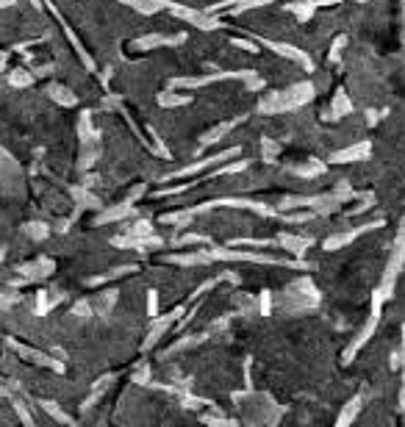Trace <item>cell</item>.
Here are the masks:
<instances>
[{
  "label": "cell",
  "instance_id": "cell-22",
  "mask_svg": "<svg viewBox=\"0 0 405 427\" xmlns=\"http://www.w3.org/2000/svg\"><path fill=\"white\" fill-rule=\"evenodd\" d=\"M131 211H134V209L125 203V206H120V209H111L108 214H103V216H100V222H108V219H122V216H128Z\"/></svg>",
  "mask_w": 405,
  "mask_h": 427
},
{
  "label": "cell",
  "instance_id": "cell-8",
  "mask_svg": "<svg viewBox=\"0 0 405 427\" xmlns=\"http://www.w3.org/2000/svg\"><path fill=\"white\" fill-rule=\"evenodd\" d=\"M383 300H386V297H383L381 291H375V300H372V314H369V322H367V328H364V330L358 333V339H355V342H353V344H350V347L344 350V363H350V360L355 358V353H358V350H361V347H364V344L369 342V336L375 333V328H378V316H381V305H383Z\"/></svg>",
  "mask_w": 405,
  "mask_h": 427
},
{
  "label": "cell",
  "instance_id": "cell-4",
  "mask_svg": "<svg viewBox=\"0 0 405 427\" xmlns=\"http://www.w3.org/2000/svg\"><path fill=\"white\" fill-rule=\"evenodd\" d=\"M405 261V216L400 222V230H397V239H395V253H392V261H389V270H386V278H383V286L378 288L386 300L392 297V288H395V281L400 275V267Z\"/></svg>",
  "mask_w": 405,
  "mask_h": 427
},
{
  "label": "cell",
  "instance_id": "cell-17",
  "mask_svg": "<svg viewBox=\"0 0 405 427\" xmlns=\"http://www.w3.org/2000/svg\"><path fill=\"white\" fill-rule=\"evenodd\" d=\"M361 402H364V394H355L350 402H347V408L339 414V425H350V422H355V416H358V411H361Z\"/></svg>",
  "mask_w": 405,
  "mask_h": 427
},
{
  "label": "cell",
  "instance_id": "cell-28",
  "mask_svg": "<svg viewBox=\"0 0 405 427\" xmlns=\"http://www.w3.org/2000/svg\"><path fill=\"white\" fill-rule=\"evenodd\" d=\"M269 302H272V297H269V291H261V314H264V316L269 314Z\"/></svg>",
  "mask_w": 405,
  "mask_h": 427
},
{
  "label": "cell",
  "instance_id": "cell-31",
  "mask_svg": "<svg viewBox=\"0 0 405 427\" xmlns=\"http://www.w3.org/2000/svg\"><path fill=\"white\" fill-rule=\"evenodd\" d=\"M358 3H367V0H358Z\"/></svg>",
  "mask_w": 405,
  "mask_h": 427
},
{
  "label": "cell",
  "instance_id": "cell-23",
  "mask_svg": "<svg viewBox=\"0 0 405 427\" xmlns=\"http://www.w3.org/2000/svg\"><path fill=\"white\" fill-rule=\"evenodd\" d=\"M131 230V236H150L153 233V227H150V222L148 219H142V222H136L134 227H128Z\"/></svg>",
  "mask_w": 405,
  "mask_h": 427
},
{
  "label": "cell",
  "instance_id": "cell-27",
  "mask_svg": "<svg viewBox=\"0 0 405 427\" xmlns=\"http://www.w3.org/2000/svg\"><path fill=\"white\" fill-rule=\"evenodd\" d=\"M148 314H150V319L159 316V294L156 291H150V297H148Z\"/></svg>",
  "mask_w": 405,
  "mask_h": 427
},
{
  "label": "cell",
  "instance_id": "cell-11",
  "mask_svg": "<svg viewBox=\"0 0 405 427\" xmlns=\"http://www.w3.org/2000/svg\"><path fill=\"white\" fill-rule=\"evenodd\" d=\"M275 244L278 247H283L286 253H292V255H306V250L311 247V239H306V236H294V233H289V230H283V233H278V239H275Z\"/></svg>",
  "mask_w": 405,
  "mask_h": 427
},
{
  "label": "cell",
  "instance_id": "cell-20",
  "mask_svg": "<svg viewBox=\"0 0 405 427\" xmlns=\"http://www.w3.org/2000/svg\"><path fill=\"white\" fill-rule=\"evenodd\" d=\"M192 216H194V214H192V211H180V214H162V222H164V225H183V227H186V225H189V222H192Z\"/></svg>",
  "mask_w": 405,
  "mask_h": 427
},
{
  "label": "cell",
  "instance_id": "cell-25",
  "mask_svg": "<svg viewBox=\"0 0 405 427\" xmlns=\"http://www.w3.org/2000/svg\"><path fill=\"white\" fill-rule=\"evenodd\" d=\"M234 48H242L247 53H258V42L255 39H231Z\"/></svg>",
  "mask_w": 405,
  "mask_h": 427
},
{
  "label": "cell",
  "instance_id": "cell-3",
  "mask_svg": "<svg viewBox=\"0 0 405 427\" xmlns=\"http://www.w3.org/2000/svg\"><path fill=\"white\" fill-rule=\"evenodd\" d=\"M211 261H255V264H283V267H306L303 261H283L275 255H264V253H239L234 247H211L208 250Z\"/></svg>",
  "mask_w": 405,
  "mask_h": 427
},
{
  "label": "cell",
  "instance_id": "cell-6",
  "mask_svg": "<svg viewBox=\"0 0 405 427\" xmlns=\"http://www.w3.org/2000/svg\"><path fill=\"white\" fill-rule=\"evenodd\" d=\"M258 45H267L275 56H283V59H289V62H294V64H300L306 72H314V62L308 59V53L306 50H300V48H294V45H289V42H275V39H264V36H253Z\"/></svg>",
  "mask_w": 405,
  "mask_h": 427
},
{
  "label": "cell",
  "instance_id": "cell-9",
  "mask_svg": "<svg viewBox=\"0 0 405 427\" xmlns=\"http://www.w3.org/2000/svg\"><path fill=\"white\" fill-rule=\"evenodd\" d=\"M378 227H383V222H372V225H361V227H355V230H344V233H333V236H327L325 239V250L327 253H333V250H341V247H347V244H353L358 236H364V233H369V230H378Z\"/></svg>",
  "mask_w": 405,
  "mask_h": 427
},
{
  "label": "cell",
  "instance_id": "cell-21",
  "mask_svg": "<svg viewBox=\"0 0 405 427\" xmlns=\"http://www.w3.org/2000/svg\"><path fill=\"white\" fill-rule=\"evenodd\" d=\"M292 172H294V175H300V178H314V175H322L325 164L314 161V164H308V167H294Z\"/></svg>",
  "mask_w": 405,
  "mask_h": 427
},
{
  "label": "cell",
  "instance_id": "cell-26",
  "mask_svg": "<svg viewBox=\"0 0 405 427\" xmlns=\"http://www.w3.org/2000/svg\"><path fill=\"white\" fill-rule=\"evenodd\" d=\"M347 45V36H336L333 39V48H330V62H339V50Z\"/></svg>",
  "mask_w": 405,
  "mask_h": 427
},
{
  "label": "cell",
  "instance_id": "cell-10",
  "mask_svg": "<svg viewBox=\"0 0 405 427\" xmlns=\"http://www.w3.org/2000/svg\"><path fill=\"white\" fill-rule=\"evenodd\" d=\"M369 153H372V144L364 139V142L350 144V147H344V150H336V153L330 155V161H333V164H355V161L369 158Z\"/></svg>",
  "mask_w": 405,
  "mask_h": 427
},
{
  "label": "cell",
  "instance_id": "cell-29",
  "mask_svg": "<svg viewBox=\"0 0 405 427\" xmlns=\"http://www.w3.org/2000/svg\"><path fill=\"white\" fill-rule=\"evenodd\" d=\"M400 405L405 411V328H403V394H400Z\"/></svg>",
  "mask_w": 405,
  "mask_h": 427
},
{
  "label": "cell",
  "instance_id": "cell-1",
  "mask_svg": "<svg viewBox=\"0 0 405 427\" xmlns=\"http://www.w3.org/2000/svg\"><path fill=\"white\" fill-rule=\"evenodd\" d=\"M314 97V83L311 80H300L283 92H275V94H267L261 103H258V111L261 114H283V111H294L300 106H306L308 100Z\"/></svg>",
  "mask_w": 405,
  "mask_h": 427
},
{
  "label": "cell",
  "instance_id": "cell-14",
  "mask_svg": "<svg viewBox=\"0 0 405 427\" xmlns=\"http://www.w3.org/2000/svg\"><path fill=\"white\" fill-rule=\"evenodd\" d=\"M186 39V34H178V36H162V34H148V36H142V39H136L134 42V48L136 50H156V48H164V45H180Z\"/></svg>",
  "mask_w": 405,
  "mask_h": 427
},
{
  "label": "cell",
  "instance_id": "cell-13",
  "mask_svg": "<svg viewBox=\"0 0 405 427\" xmlns=\"http://www.w3.org/2000/svg\"><path fill=\"white\" fill-rule=\"evenodd\" d=\"M244 117H236V120H228V122H220V125H214L211 131H206L203 136H200V147L206 150V147H211V144L222 142V136H228L239 122H242Z\"/></svg>",
  "mask_w": 405,
  "mask_h": 427
},
{
  "label": "cell",
  "instance_id": "cell-24",
  "mask_svg": "<svg viewBox=\"0 0 405 427\" xmlns=\"http://www.w3.org/2000/svg\"><path fill=\"white\" fill-rule=\"evenodd\" d=\"M178 244L183 247V244H208V239L206 236H197V233H183L180 239H178Z\"/></svg>",
  "mask_w": 405,
  "mask_h": 427
},
{
  "label": "cell",
  "instance_id": "cell-7",
  "mask_svg": "<svg viewBox=\"0 0 405 427\" xmlns=\"http://www.w3.org/2000/svg\"><path fill=\"white\" fill-rule=\"evenodd\" d=\"M228 78H239V80H250L255 78L253 70H239V72H214V75H200V78H172L169 86L172 89H194V86H206V83H220Z\"/></svg>",
  "mask_w": 405,
  "mask_h": 427
},
{
  "label": "cell",
  "instance_id": "cell-15",
  "mask_svg": "<svg viewBox=\"0 0 405 427\" xmlns=\"http://www.w3.org/2000/svg\"><path fill=\"white\" fill-rule=\"evenodd\" d=\"M327 3H336V0H300V3L294 0V3H289L286 8L294 11L300 22H306V20H311V14H314L320 6H327Z\"/></svg>",
  "mask_w": 405,
  "mask_h": 427
},
{
  "label": "cell",
  "instance_id": "cell-19",
  "mask_svg": "<svg viewBox=\"0 0 405 427\" xmlns=\"http://www.w3.org/2000/svg\"><path fill=\"white\" fill-rule=\"evenodd\" d=\"M350 111H353V103L347 100V94H344V92H339V94L333 97V106H330V120L344 117V114H350Z\"/></svg>",
  "mask_w": 405,
  "mask_h": 427
},
{
  "label": "cell",
  "instance_id": "cell-2",
  "mask_svg": "<svg viewBox=\"0 0 405 427\" xmlns=\"http://www.w3.org/2000/svg\"><path fill=\"white\" fill-rule=\"evenodd\" d=\"M162 6L178 20L189 22L192 28H200V31H217V28H225L222 20H217L214 14L208 11H197V8H189V6H180V3H172V0H162Z\"/></svg>",
  "mask_w": 405,
  "mask_h": 427
},
{
  "label": "cell",
  "instance_id": "cell-12",
  "mask_svg": "<svg viewBox=\"0 0 405 427\" xmlns=\"http://www.w3.org/2000/svg\"><path fill=\"white\" fill-rule=\"evenodd\" d=\"M180 311H183V305H178V308H175L172 314H166L164 319H162V316H156V319H153V328H150V333H148V339H145V350H150V347H153V344L162 339L164 333L169 330V325L178 319V314H180Z\"/></svg>",
  "mask_w": 405,
  "mask_h": 427
},
{
  "label": "cell",
  "instance_id": "cell-16",
  "mask_svg": "<svg viewBox=\"0 0 405 427\" xmlns=\"http://www.w3.org/2000/svg\"><path fill=\"white\" fill-rule=\"evenodd\" d=\"M164 261L178 264V267H200V264H211V255H208V250H200V253H186V255H166Z\"/></svg>",
  "mask_w": 405,
  "mask_h": 427
},
{
  "label": "cell",
  "instance_id": "cell-18",
  "mask_svg": "<svg viewBox=\"0 0 405 427\" xmlns=\"http://www.w3.org/2000/svg\"><path fill=\"white\" fill-rule=\"evenodd\" d=\"M192 103V94H178V92H162L159 94V106L164 108H178V106H189Z\"/></svg>",
  "mask_w": 405,
  "mask_h": 427
},
{
  "label": "cell",
  "instance_id": "cell-30",
  "mask_svg": "<svg viewBox=\"0 0 405 427\" xmlns=\"http://www.w3.org/2000/svg\"><path fill=\"white\" fill-rule=\"evenodd\" d=\"M203 422H206V425H231L228 419H220V416H208V414L203 416Z\"/></svg>",
  "mask_w": 405,
  "mask_h": 427
},
{
  "label": "cell",
  "instance_id": "cell-5",
  "mask_svg": "<svg viewBox=\"0 0 405 427\" xmlns=\"http://www.w3.org/2000/svg\"><path fill=\"white\" fill-rule=\"evenodd\" d=\"M234 155H239V147H231V150H222V153H217V155H208V158H200V161H194V164H186V167L175 169L172 175H166L164 181H172V178H194V175H200V172H206V169H214L217 164H222V161H228V158H234Z\"/></svg>",
  "mask_w": 405,
  "mask_h": 427
}]
</instances>
